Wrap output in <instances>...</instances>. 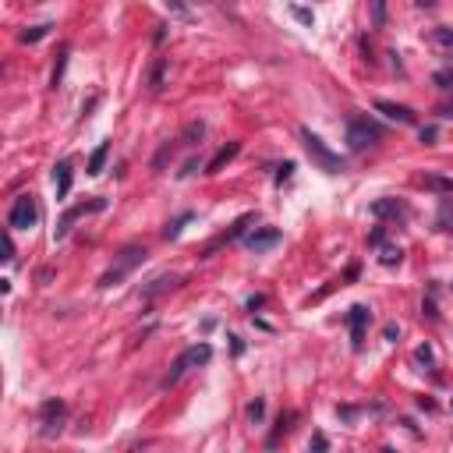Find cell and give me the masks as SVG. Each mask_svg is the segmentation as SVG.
Wrapping results in <instances>:
<instances>
[{
	"mask_svg": "<svg viewBox=\"0 0 453 453\" xmlns=\"http://www.w3.org/2000/svg\"><path fill=\"white\" fill-rule=\"evenodd\" d=\"M142 262H145V248H142V245H128L124 252L117 255V262H113V266L107 269V273L100 277V287H117V284L124 280V277L131 273V269H138Z\"/></svg>",
	"mask_w": 453,
	"mask_h": 453,
	"instance_id": "cell-1",
	"label": "cell"
},
{
	"mask_svg": "<svg viewBox=\"0 0 453 453\" xmlns=\"http://www.w3.org/2000/svg\"><path fill=\"white\" fill-rule=\"evenodd\" d=\"M301 142H305L308 156L319 163V170H326V174H340V170H344V160H340L337 153H329V149H326V142H322L319 135H312L308 128H301Z\"/></svg>",
	"mask_w": 453,
	"mask_h": 453,
	"instance_id": "cell-2",
	"label": "cell"
},
{
	"mask_svg": "<svg viewBox=\"0 0 453 453\" xmlns=\"http://www.w3.org/2000/svg\"><path fill=\"white\" fill-rule=\"evenodd\" d=\"M36 220H39V205H36V198H33V195H18L15 205H11V213H8L11 230H28V227H36Z\"/></svg>",
	"mask_w": 453,
	"mask_h": 453,
	"instance_id": "cell-3",
	"label": "cell"
},
{
	"mask_svg": "<svg viewBox=\"0 0 453 453\" xmlns=\"http://www.w3.org/2000/svg\"><path fill=\"white\" fill-rule=\"evenodd\" d=\"M64 414H68V407H64V400H43V407H39V436L43 439H53L60 429H64Z\"/></svg>",
	"mask_w": 453,
	"mask_h": 453,
	"instance_id": "cell-4",
	"label": "cell"
},
{
	"mask_svg": "<svg viewBox=\"0 0 453 453\" xmlns=\"http://www.w3.org/2000/svg\"><path fill=\"white\" fill-rule=\"evenodd\" d=\"M376 138H379V128L369 124L365 117H351V120H347V145L354 149V153H361V149L376 145Z\"/></svg>",
	"mask_w": 453,
	"mask_h": 453,
	"instance_id": "cell-5",
	"label": "cell"
},
{
	"mask_svg": "<svg viewBox=\"0 0 453 453\" xmlns=\"http://www.w3.org/2000/svg\"><path fill=\"white\" fill-rule=\"evenodd\" d=\"M372 322V312L365 308V305H354L351 312H347V326H351V337H354V347H361L365 344V326Z\"/></svg>",
	"mask_w": 453,
	"mask_h": 453,
	"instance_id": "cell-6",
	"label": "cell"
},
{
	"mask_svg": "<svg viewBox=\"0 0 453 453\" xmlns=\"http://www.w3.org/2000/svg\"><path fill=\"white\" fill-rule=\"evenodd\" d=\"M273 245H280V230L277 227H262V230H252L245 237V248H252V252H266Z\"/></svg>",
	"mask_w": 453,
	"mask_h": 453,
	"instance_id": "cell-7",
	"label": "cell"
},
{
	"mask_svg": "<svg viewBox=\"0 0 453 453\" xmlns=\"http://www.w3.org/2000/svg\"><path fill=\"white\" fill-rule=\"evenodd\" d=\"M93 209H103V198L89 202V205H75V209H68V213H64V220L57 223V237H64V234L71 230V223H75L78 216H85V213H93Z\"/></svg>",
	"mask_w": 453,
	"mask_h": 453,
	"instance_id": "cell-8",
	"label": "cell"
},
{
	"mask_svg": "<svg viewBox=\"0 0 453 453\" xmlns=\"http://www.w3.org/2000/svg\"><path fill=\"white\" fill-rule=\"evenodd\" d=\"M53 188H57V198H68V192H71V160H60L53 167Z\"/></svg>",
	"mask_w": 453,
	"mask_h": 453,
	"instance_id": "cell-9",
	"label": "cell"
},
{
	"mask_svg": "<svg viewBox=\"0 0 453 453\" xmlns=\"http://www.w3.org/2000/svg\"><path fill=\"white\" fill-rule=\"evenodd\" d=\"M376 110H379V113H386L389 120H397V124H414V113H411L407 107H400V103L379 100V103H376Z\"/></svg>",
	"mask_w": 453,
	"mask_h": 453,
	"instance_id": "cell-10",
	"label": "cell"
},
{
	"mask_svg": "<svg viewBox=\"0 0 453 453\" xmlns=\"http://www.w3.org/2000/svg\"><path fill=\"white\" fill-rule=\"evenodd\" d=\"M372 216H407V205L404 202H397V198H379V202H372Z\"/></svg>",
	"mask_w": 453,
	"mask_h": 453,
	"instance_id": "cell-11",
	"label": "cell"
},
{
	"mask_svg": "<svg viewBox=\"0 0 453 453\" xmlns=\"http://www.w3.org/2000/svg\"><path fill=\"white\" fill-rule=\"evenodd\" d=\"M237 153H241V142H230V145H223V149H220V153H216L213 160H209V167H205V174H216V170H223V167H227V163H230V160H234Z\"/></svg>",
	"mask_w": 453,
	"mask_h": 453,
	"instance_id": "cell-12",
	"label": "cell"
},
{
	"mask_svg": "<svg viewBox=\"0 0 453 453\" xmlns=\"http://www.w3.org/2000/svg\"><path fill=\"white\" fill-rule=\"evenodd\" d=\"M369 18H372V28H382L389 18V0H369Z\"/></svg>",
	"mask_w": 453,
	"mask_h": 453,
	"instance_id": "cell-13",
	"label": "cell"
},
{
	"mask_svg": "<svg viewBox=\"0 0 453 453\" xmlns=\"http://www.w3.org/2000/svg\"><path fill=\"white\" fill-rule=\"evenodd\" d=\"M185 358H188V365H209L213 347H209V344H192V347L185 351Z\"/></svg>",
	"mask_w": 453,
	"mask_h": 453,
	"instance_id": "cell-14",
	"label": "cell"
},
{
	"mask_svg": "<svg viewBox=\"0 0 453 453\" xmlns=\"http://www.w3.org/2000/svg\"><path fill=\"white\" fill-rule=\"evenodd\" d=\"M429 39H432L439 50H450V53H453V28H450V25H436L432 33H429Z\"/></svg>",
	"mask_w": 453,
	"mask_h": 453,
	"instance_id": "cell-15",
	"label": "cell"
},
{
	"mask_svg": "<svg viewBox=\"0 0 453 453\" xmlns=\"http://www.w3.org/2000/svg\"><path fill=\"white\" fill-rule=\"evenodd\" d=\"M107 156H110V142H100V145H96V153L89 156V174H103Z\"/></svg>",
	"mask_w": 453,
	"mask_h": 453,
	"instance_id": "cell-16",
	"label": "cell"
},
{
	"mask_svg": "<svg viewBox=\"0 0 453 453\" xmlns=\"http://www.w3.org/2000/svg\"><path fill=\"white\" fill-rule=\"evenodd\" d=\"M290 421H294V411H287V414H280V418H277V429H273V436L266 439V446H269V450H273V446L280 443V436H284V432H290Z\"/></svg>",
	"mask_w": 453,
	"mask_h": 453,
	"instance_id": "cell-17",
	"label": "cell"
},
{
	"mask_svg": "<svg viewBox=\"0 0 453 453\" xmlns=\"http://www.w3.org/2000/svg\"><path fill=\"white\" fill-rule=\"evenodd\" d=\"M163 71H167V60L156 57L153 68H149V89H153V93H160V89H163Z\"/></svg>",
	"mask_w": 453,
	"mask_h": 453,
	"instance_id": "cell-18",
	"label": "cell"
},
{
	"mask_svg": "<svg viewBox=\"0 0 453 453\" xmlns=\"http://www.w3.org/2000/svg\"><path fill=\"white\" fill-rule=\"evenodd\" d=\"M202 135H205V124H202V120H192V124L181 131V142H185V145H198Z\"/></svg>",
	"mask_w": 453,
	"mask_h": 453,
	"instance_id": "cell-19",
	"label": "cell"
},
{
	"mask_svg": "<svg viewBox=\"0 0 453 453\" xmlns=\"http://www.w3.org/2000/svg\"><path fill=\"white\" fill-rule=\"evenodd\" d=\"M414 361H418L421 369H432V365H436V354H432V347H429V344H421V347L414 351Z\"/></svg>",
	"mask_w": 453,
	"mask_h": 453,
	"instance_id": "cell-20",
	"label": "cell"
},
{
	"mask_svg": "<svg viewBox=\"0 0 453 453\" xmlns=\"http://www.w3.org/2000/svg\"><path fill=\"white\" fill-rule=\"evenodd\" d=\"M421 185L436 192H453V177H421Z\"/></svg>",
	"mask_w": 453,
	"mask_h": 453,
	"instance_id": "cell-21",
	"label": "cell"
},
{
	"mask_svg": "<svg viewBox=\"0 0 453 453\" xmlns=\"http://www.w3.org/2000/svg\"><path fill=\"white\" fill-rule=\"evenodd\" d=\"M262 418H266V400H262V397H255V400L248 404V421H252V425H259Z\"/></svg>",
	"mask_w": 453,
	"mask_h": 453,
	"instance_id": "cell-22",
	"label": "cell"
},
{
	"mask_svg": "<svg viewBox=\"0 0 453 453\" xmlns=\"http://www.w3.org/2000/svg\"><path fill=\"white\" fill-rule=\"evenodd\" d=\"M46 33H50V25H36V28H25V33H21L18 39H21V43H39Z\"/></svg>",
	"mask_w": 453,
	"mask_h": 453,
	"instance_id": "cell-23",
	"label": "cell"
},
{
	"mask_svg": "<svg viewBox=\"0 0 453 453\" xmlns=\"http://www.w3.org/2000/svg\"><path fill=\"white\" fill-rule=\"evenodd\" d=\"M400 255H404V252H400L397 245H382V252H379V262H382V266H394V262H400Z\"/></svg>",
	"mask_w": 453,
	"mask_h": 453,
	"instance_id": "cell-24",
	"label": "cell"
},
{
	"mask_svg": "<svg viewBox=\"0 0 453 453\" xmlns=\"http://www.w3.org/2000/svg\"><path fill=\"white\" fill-rule=\"evenodd\" d=\"M290 15H294L301 25H308V28H312V21H315V15H312L308 8H290Z\"/></svg>",
	"mask_w": 453,
	"mask_h": 453,
	"instance_id": "cell-25",
	"label": "cell"
},
{
	"mask_svg": "<svg viewBox=\"0 0 453 453\" xmlns=\"http://www.w3.org/2000/svg\"><path fill=\"white\" fill-rule=\"evenodd\" d=\"M439 89H453V68H446V71H436V78H432Z\"/></svg>",
	"mask_w": 453,
	"mask_h": 453,
	"instance_id": "cell-26",
	"label": "cell"
},
{
	"mask_svg": "<svg viewBox=\"0 0 453 453\" xmlns=\"http://www.w3.org/2000/svg\"><path fill=\"white\" fill-rule=\"evenodd\" d=\"M185 223H188V216H181V220H174V223H170V227L163 230V237H167V241H170V237H177V234H181V227H185Z\"/></svg>",
	"mask_w": 453,
	"mask_h": 453,
	"instance_id": "cell-27",
	"label": "cell"
},
{
	"mask_svg": "<svg viewBox=\"0 0 453 453\" xmlns=\"http://www.w3.org/2000/svg\"><path fill=\"white\" fill-rule=\"evenodd\" d=\"M421 315H429V319H436L439 312H436V301L429 297V301H421Z\"/></svg>",
	"mask_w": 453,
	"mask_h": 453,
	"instance_id": "cell-28",
	"label": "cell"
},
{
	"mask_svg": "<svg viewBox=\"0 0 453 453\" xmlns=\"http://www.w3.org/2000/svg\"><path fill=\"white\" fill-rule=\"evenodd\" d=\"M308 446H312V450H326V446H329V439H326V436H322V432H315V436H312V443H308Z\"/></svg>",
	"mask_w": 453,
	"mask_h": 453,
	"instance_id": "cell-29",
	"label": "cell"
},
{
	"mask_svg": "<svg viewBox=\"0 0 453 453\" xmlns=\"http://www.w3.org/2000/svg\"><path fill=\"white\" fill-rule=\"evenodd\" d=\"M15 259V241H11V234L4 237V262H11Z\"/></svg>",
	"mask_w": 453,
	"mask_h": 453,
	"instance_id": "cell-30",
	"label": "cell"
},
{
	"mask_svg": "<svg viewBox=\"0 0 453 453\" xmlns=\"http://www.w3.org/2000/svg\"><path fill=\"white\" fill-rule=\"evenodd\" d=\"M290 170H294V163H284V167H280V174H277V181H280V185H284V181L290 177Z\"/></svg>",
	"mask_w": 453,
	"mask_h": 453,
	"instance_id": "cell-31",
	"label": "cell"
},
{
	"mask_svg": "<svg viewBox=\"0 0 453 453\" xmlns=\"http://www.w3.org/2000/svg\"><path fill=\"white\" fill-rule=\"evenodd\" d=\"M432 138H436V128H421V142L432 145Z\"/></svg>",
	"mask_w": 453,
	"mask_h": 453,
	"instance_id": "cell-32",
	"label": "cell"
},
{
	"mask_svg": "<svg viewBox=\"0 0 453 453\" xmlns=\"http://www.w3.org/2000/svg\"><path fill=\"white\" fill-rule=\"evenodd\" d=\"M436 113H439V117H453V103H443Z\"/></svg>",
	"mask_w": 453,
	"mask_h": 453,
	"instance_id": "cell-33",
	"label": "cell"
},
{
	"mask_svg": "<svg viewBox=\"0 0 453 453\" xmlns=\"http://www.w3.org/2000/svg\"><path fill=\"white\" fill-rule=\"evenodd\" d=\"M414 4H418V8H425V11H432V8H436V0H414Z\"/></svg>",
	"mask_w": 453,
	"mask_h": 453,
	"instance_id": "cell-34",
	"label": "cell"
}]
</instances>
